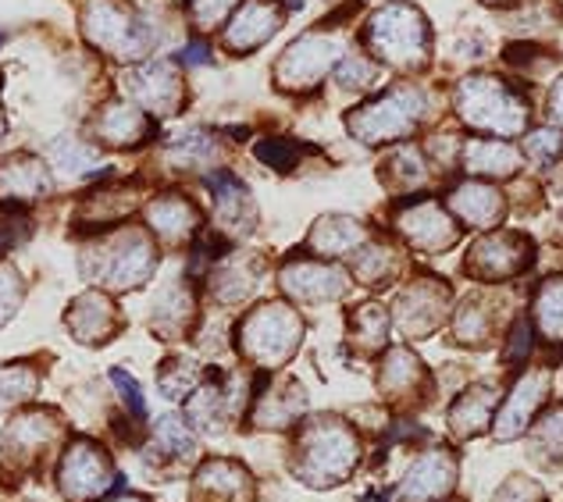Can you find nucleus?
Masks as SVG:
<instances>
[{
    "label": "nucleus",
    "mask_w": 563,
    "mask_h": 502,
    "mask_svg": "<svg viewBox=\"0 0 563 502\" xmlns=\"http://www.w3.org/2000/svg\"><path fill=\"white\" fill-rule=\"evenodd\" d=\"M560 150H563V132H556V129H539L528 136L531 157H556Z\"/></svg>",
    "instance_id": "40"
},
{
    "label": "nucleus",
    "mask_w": 563,
    "mask_h": 502,
    "mask_svg": "<svg viewBox=\"0 0 563 502\" xmlns=\"http://www.w3.org/2000/svg\"><path fill=\"white\" fill-rule=\"evenodd\" d=\"M553 114L563 122V82L556 86V93H553Z\"/></svg>",
    "instance_id": "47"
},
{
    "label": "nucleus",
    "mask_w": 563,
    "mask_h": 502,
    "mask_svg": "<svg viewBox=\"0 0 563 502\" xmlns=\"http://www.w3.org/2000/svg\"><path fill=\"white\" fill-rule=\"evenodd\" d=\"M456 481V464L450 453H424L418 464L407 470L404 484H399V495L407 502H432V499H442Z\"/></svg>",
    "instance_id": "8"
},
{
    "label": "nucleus",
    "mask_w": 563,
    "mask_h": 502,
    "mask_svg": "<svg viewBox=\"0 0 563 502\" xmlns=\"http://www.w3.org/2000/svg\"><path fill=\"white\" fill-rule=\"evenodd\" d=\"M25 235H29L25 221H0V254H4V249H11V246L25 243Z\"/></svg>",
    "instance_id": "43"
},
{
    "label": "nucleus",
    "mask_w": 563,
    "mask_h": 502,
    "mask_svg": "<svg viewBox=\"0 0 563 502\" xmlns=\"http://www.w3.org/2000/svg\"><path fill=\"white\" fill-rule=\"evenodd\" d=\"M197 492L218 502H243L250 495V475L232 460H207L197 475Z\"/></svg>",
    "instance_id": "18"
},
{
    "label": "nucleus",
    "mask_w": 563,
    "mask_h": 502,
    "mask_svg": "<svg viewBox=\"0 0 563 502\" xmlns=\"http://www.w3.org/2000/svg\"><path fill=\"white\" fill-rule=\"evenodd\" d=\"M114 502H146V499H136V495H122V499H114Z\"/></svg>",
    "instance_id": "48"
},
{
    "label": "nucleus",
    "mask_w": 563,
    "mask_h": 502,
    "mask_svg": "<svg viewBox=\"0 0 563 502\" xmlns=\"http://www.w3.org/2000/svg\"><path fill=\"white\" fill-rule=\"evenodd\" d=\"M467 168L471 171H478V175H514L517 165H521V157H517V150L510 143H471L467 146Z\"/></svg>",
    "instance_id": "23"
},
{
    "label": "nucleus",
    "mask_w": 563,
    "mask_h": 502,
    "mask_svg": "<svg viewBox=\"0 0 563 502\" xmlns=\"http://www.w3.org/2000/svg\"><path fill=\"white\" fill-rule=\"evenodd\" d=\"M367 502H389V499H382V495H372V499H367Z\"/></svg>",
    "instance_id": "49"
},
{
    "label": "nucleus",
    "mask_w": 563,
    "mask_h": 502,
    "mask_svg": "<svg viewBox=\"0 0 563 502\" xmlns=\"http://www.w3.org/2000/svg\"><path fill=\"white\" fill-rule=\"evenodd\" d=\"M296 154H300V150H296V146H292L289 140H268V143H261V146H257V157L264 160V165L278 168V171L292 168Z\"/></svg>",
    "instance_id": "36"
},
{
    "label": "nucleus",
    "mask_w": 563,
    "mask_h": 502,
    "mask_svg": "<svg viewBox=\"0 0 563 502\" xmlns=\"http://www.w3.org/2000/svg\"><path fill=\"white\" fill-rule=\"evenodd\" d=\"M275 29H278V11L272 4H264V0H254V4H246L240 11V19L232 22L229 47L250 51V47H257V43L268 40Z\"/></svg>",
    "instance_id": "20"
},
{
    "label": "nucleus",
    "mask_w": 563,
    "mask_h": 502,
    "mask_svg": "<svg viewBox=\"0 0 563 502\" xmlns=\"http://www.w3.org/2000/svg\"><path fill=\"white\" fill-rule=\"evenodd\" d=\"M525 260H528V249L517 235H493V239H485L478 249H471V271L478 268L488 278L521 271Z\"/></svg>",
    "instance_id": "17"
},
{
    "label": "nucleus",
    "mask_w": 563,
    "mask_h": 502,
    "mask_svg": "<svg viewBox=\"0 0 563 502\" xmlns=\"http://www.w3.org/2000/svg\"><path fill=\"white\" fill-rule=\"evenodd\" d=\"M339 79L343 86H367L375 79V68L364 62V57H346L343 65H339Z\"/></svg>",
    "instance_id": "42"
},
{
    "label": "nucleus",
    "mask_w": 563,
    "mask_h": 502,
    "mask_svg": "<svg viewBox=\"0 0 563 502\" xmlns=\"http://www.w3.org/2000/svg\"><path fill=\"white\" fill-rule=\"evenodd\" d=\"M186 62H192V65L207 62V47H189V51H186Z\"/></svg>",
    "instance_id": "46"
},
{
    "label": "nucleus",
    "mask_w": 563,
    "mask_h": 502,
    "mask_svg": "<svg viewBox=\"0 0 563 502\" xmlns=\"http://www.w3.org/2000/svg\"><path fill=\"white\" fill-rule=\"evenodd\" d=\"M456 103H461V114L467 125L488 129V132H496V136H510V132L525 125V103L496 79H485V76L467 79L461 86Z\"/></svg>",
    "instance_id": "4"
},
{
    "label": "nucleus",
    "mask_w": 563,
    "mask_h": 502,
    "mask_svg": "<svg viewBox=\"0 0 563 502\" xmlns=\"http://www.w3.org/2000/svg\"><path fill=\"white\" fill-rule=\"evenodd\" d=\"M385 271H389V249H382V246L367 249V254L357 260V275L364 278L367 286H375Z\"/></svg>",
    "instance_id": "39"
},
{
    "label": "nucleus",
    "mask_w": 563,
    "mask_h": 502,
    "mask_svg": "<svg viewBox=\"0 0 563 502\" xmlns=\"http://www.w3.org/2000/svg\"><path fill=\"white\" fill-rule=\"evenodd\" d=\"M493 403H496V389H493V386L471 389V392L464 395V400L453 406V413H450L453 427H456L461 435L482 432L485 421H488V413H493Z\"/></svg>",
    "instance_id": "24"
},
{
    "label": "nucleus",
    "mask_w": 563,
    "mask_h": 502,
    "mask_svg": "<svg viewBox=\"0 0 563 502\" xmlns=\"http://www.w3.org/2000/svg\"><path fill=\"white\" fill-rule=\"evenodd\" d=\"M157 442L165 446L172 456H183V460H189V456H197V438H192V432L186 427L183 417H161L157 427H154Z\"/></svg>",
    "instance_id": "29"
},
{
    "label": "nucleus",
    "mask_w": 563,
    "mask_h": 502,
    "mask_svg": "<svg viewBox=\"0 0 563 502\" xmlns=\"http://www.w3.org/2000/svg\"><path fill=\"white\" fill-rule=\"evenodd\" d=\"M154 264H157V257H154L151 239H146V235H140V232H125L122 239H114L108 249H103V264L97 268V275L111 289H122L125 292V289L143 286L146 278H151Z\"/></svg>",
    "instance_id": "7"
},
{
    "label": "nucleus",
    "mask_w": 563,
    "mask_h": 502,
    "mask_svg": "<svg viewBox=\"0 0 563 502\" xmlns=\"http://www.w3.org/2000/svg\"><path fill=\"white\" fill-rule=\"evenodd\" d=\"M372 47L393 65H413L424 54V19L407 4H389L372 19Z\"/></svg>",
    "instance_id": "6"
},
{
    "label": "nucleus",
    "mask_w": 563,
    "mask_h": 502,
    "mask_svg": "<svg viewBox=\"0 0 563 502\" xmlns=\"http://www.w3.org/2000/svg\"><path fill=\"white\" fill-rule=\"evenodd\" d=\"M111 381H114V389H118V395H122V403L129 406L132 417H143V413H146V403H143L140 381L132 378L129 371H122V367H114V371H111Z\"/></svg>",
    "instance_id": "34"
},
{
    "label": "nucleus",
    "mask_w": 563,
    "mask_h": 502,
    "mask_svg": "<svg viewBox=\"0 0 563 502\" xmlns=\"http://www.w3.org/2000/svg\"><path fill=\"white\" fill-rule=\"evenodd\" d=\"M51 193V175L33 157H11L0 165V200H36Z\"/></svg>",
    "instance_id": "14"
},
{
    "label": "nucleus",
    "mask_w": 563,
    "mask_h": 502,
    "mask_svg": "<svg viewBox=\"0 0 563 502\" xmlns=\"http://www.w3.org/2000/svg\"><path fill=\"white\" fill-rule=\"evenodd\" d=\"M453 211L461 214L467 225H478V228H488L496 225L499 214H503V200L499 193H493V189L485 186H461L453 193Z\"/></svg>",
    "instance_id": "22"
},
{
    "label": "nucleus",
    "mask_w": 563,
    "mask_h": 502,
    "mask_svg": "<svg viewBox=\"0 0 563 502\" xmlns=\"http://www.w3.org/2000/svg\"><path fill=\"white\" fill-rule=\"evenodd\" d=\"M86 33H93V40H100L103 47L122 54V57H132L143 43L151 47V40H146V29H136L122 8L114 4H97L93 14H86Z\"/></svg>",
    "instance_id": "11"
},
{
    "label": "nucleus",
    "mask_w": 563,
    "mask_h": 502,
    "mask_svg": "<svg viewBox=\"0 0 563 502\" xmlns=\"http://www.w3.org/2000/svg\"><path fill=\"white\" fill-rule=\"evenodd\" d=\"M22 300V286H19V275H14L11 268H0V324H4L14 306H19Z\"/></svg>",
    "instance_id": "38"
},
{
    "label": "nucleus",
    "mask_w": 563,
    "mask_h": 502,
    "mask_svg": "<svg viewBox=\"0 0 563 502\" xmlns=\"http://www.w3.org/2000/svg\"><path fill=\"white\" fill-rule=\"evenodd\" d=\"M235 4V0H192V19H197L203 29L218 25L221 19H225V11Z\"/></svg>",
    "instance_id": "41"
},
{
    "label": "nucleus",
    "mask_w": 563,
    "mask_h": 502,
    "mask_svg": "<svg viewBox=\"0 0 563 502\" xmlns=\"http://www.w3.org/2000/svg\"><path fill=\"white\" fill-rule=\"evenodd\" d=\"M57 435H62V424H57L54 413L51 410H33V413L14 417L0 442H4L14 456H36L43 446H51Z\"/></svg>",
    "instance_id": "13"
},
{
    "label": "nucleus",
    "mask_w": 563,
    "mask_h": 502,
    "mask_svg": "<svg viewBox=\"0 0 563 502\" xmlns=\"http://www.w3.org/2000/svg\"><path fill=\"white\" fill-rule=\"evenodd\" d=\"M118 484H122V475H114L111 456L97 442H71L62 456V467H57V489L65 492L68 502H93Z\"/></svg>",
    "instance_id": "3"
},
{
    "label": "nucleus",
    "mask_w": 563,
    "mask_h": 502,
    "mask_svg": "<svg viewBox=\"0 0 563 502\" xmlns=\"http://www.w3.org/2000/svg\"><path fill=\"white\" fill-rule=\"evenodd\" d=\"M157 381H161V392H165L168 400H189V395L200 389L203 375L192 360H168Z\"/></svg>",
    "instance_id": "26"
},
{
    "label": "nucleus",
    "mask_w": 563,
    "mask_h": 502,
    "mask_svg": "<svg viewBox=\"0 0 563 502\" xmlns=\"http://www.w3.org/2000/svg\"><path fill=\"white\" fill-rule=\"evenodd\" d=\"M54 160H57V168H65L68 175H76V171H82L93 160V150H90V146H76L71 140H65V143L54 146Z\"/></svg>",
    "instance_id": "35"
},
{
    "label": "nucleus",
    "mask_w": 563,
    "mask_h": 502,
    "mask_svg": "<svg viewBox=\"0 0 563 502\" xmlns=\"http://www.w3.org/2000/svg\"><path fill=\"white\" fill-rule=\"evenodd\" d=\"M421 378V364L410 357L407 349H396L389 360H385V375H382V389L385 392H404L413 381Z\"/></svg>",
    "instance_id": "30"
},
{
    "label": "nucleus",
    "mask_w": 563,
    "mask_h": 502,
    "mask_svg": "<svg viewBox=\"0 0 563 502\" xmlns=\"http://www.w3.org/2000/svg\"><path fill=\"white\" fill-rule=\"evenodd\" d=\"M542 392H545V375H525L521 381H517L514 395L507 400V406H503L499 413V424H496V435L499 438H517L528 427L531 413H536V406L542 403Z\"/></svg>",
    "instance_id": "16"
},
{
    "label": "nucleus",
    "mask_w": 563,
    "mask_h": 502,
    "mask_svg": "<svg viewBox=\"0 0 563 502\" xmlns=\"http://www.w3.org/2000/svg\"><path fill=\"white\" fill-rule=\"evenodd\" d=\"M68 328L79 335V343H103V338H108L111 328H114V306H111V300L100 297V292L82 297L76 306H71Z\"/></svg>",
    "instance_id": "19"
},
{
    "label": "nucleus",
    "mask_w": 563,
    "mask_h": 502,
    "mask_svg": "<svg viewBox=\"0 0 563 502\" xmlns=\"http://www.w3.org/2000/svg\"><path fill=\"white\" fill-rule=\"evenodd\" d=\"M132 90H136V97L143 100V108H154V111H165L175 103V97H179V82L172 79L168 68H146L136 76V82H132Z\"/></svg>",
    "instance_id": "25"
},
{
    "label": "nucleus",
    "mask_w": 563,
    "mask_h": 502,
    "mask_svg": "<svg viewBox=\"0 0 563 502\" xmlns=\"http://www.w3.org/2000/svg\"><path fill=\"white\" fill-rule=\"evenodd\" d=\"M424 114V97L418 90H396L389 97L375 100L372 108L350 118V129L357 132L364 143H385L399 140L421 122Z\"/></svg>",
    "instance_id": "5"
},
{
    "label": "nucleus",
    "mask_w": 563,
    "mask_h": 502,
    "mask_svg": "<svg viewBox=\"0 0 563 502\" xmlns=\"http://www.w3.org/2000/svg\"><path fill=\"white\" fill-rule=\"evenodd\" d=\"M525 346H528V324L521 321V324H517V328H514V346H510L507 353H510V357H521Z\"/></svg>",
    "instance_id": "45"
},
{
    "label": "nucleus",
    "mask_w": 563,
    "mask_h": 502,
    "mask_svg": "<svg viewBox=\"0 0 563 502\" xmlns=\"http://www.w3.org/2000/svg\"><path fill=\"white\" fill-rule=\"evenodd\" d=\"M499 502H539V492L528 489L521 481H514L507 492H499Z\"/></svg>",
    "instance_id": "44"
},
{
    "label": "nucleus",
    "mask_w": 563,
    "mask_h": 502,
    "mask_svg": "<svg viewBox=\"0 0 563 502\" xmlns=\"http://www.w3.org/2000/svg\"><path fill=\"white\" fill-rule=\"evenodd\" d=\"M536 321L545 332V338H563V282H550L539 292Z\"/></svg>",
    "instance_id": "28"
},
{
    "label": "nucleus",
    "mask_w": 563,
    "mask_h": 502,
    "mask_svg": "<svg viewBox=\"0 0 563 502\" xmlns=\"http://www.w3.org/2000/svg\"><path fill=\"white\" fill-rule=\"evenodd\" d=\"M536 442H539V449L545 456H553V460H563V406L553 410L550 417L539 424Z\"/></svg>",
    "instance_id": "33"
},
{
    "label": "nucleus",
    "mask_w": 563,
    "mask_h": 502,
    "mask_svg": "<svg viewBox=\"0 0 563 502\" xmlns=\"http://www.w3.org/2000/svg\"><path fill=\"white\" fill-rule=\"evenodd\" d=\"M143 129H146L143 114L132 111V108H108L103 111V122H100L103 136H108L111 143H122V146L136 143L143 136Z\"/></svg>",
    "instance_id": "27"
},
{
    "label": "nucleus",
    "mask_w": 563,
    "mask_h": 502,
    "mask_svg": "<svg viewBox=\"0 0 563 502\" xmlns=\"http://www.w3.org/2000/svg\"><path fill=\"white\" fill-rule=\"evenodd\" d=\"M361 460L357 435L350 432L343 421L321 417L300 435V456H296V475L307 484H339L350 478V470Z\"/></svg>",
    "instance_id": "1"
},
{
    "label": "nucleus",
    "mask_w": 563,
    "mask_h": 502,
    "mask_svg": "<svg viewBox=\"0 0 563 502\" xmlns=\"http://www.w3.org/2000/svg\"><path fill=\"white\" fill-rule=\"evenodd\" d=\"M399 228H404V235L413 246L428 249V254H439V249L453 246V239H456V225L446 217V211L428 200L407 207V211L399 214Z\"/></svg>",
    "instance_id": "10"
},
{
    "label": "nucleus",
    "mask_w": 563,
    "mask_h": 502,
    "mask_svg": "<svg viewBox=\"0 0 563 502\" xmlns=\"http://www.w3.org/2000/svg\"><path fill=\"white\" fill-rule=\"evenodd\" d=\"M36 392V375L33 367L25 364H11L0 371V403H22Z\"/></svg>",
    "instance_id": "31"
},
{
    "label": "nucleus",
    "mask_w": 563,
    "mask_h": 502,
    "mask_svg": "<svg viewBox=\"0 0 563 502\" xmlns=\"http://www.w3.org/2000/svg\"><path fill=\"white\" fill-rule=\"evenodd\" d=\"M357 328H361V335H364V343L378 346L382 338H385V328H389V317H385L378 306H361V314H357Z\"/></svg>",
    "instance_id": "37"
},
{
    "label": "nucleus",
    "mask_w": 563,
    "mask_h": 502,
    "mask_svg": "<svg viewBox=\"0 0 563 502\" xmlns=\"http://www.w3.org/2000/svg\"><path fill=\"white\" fill-rule=\"evenodd\" d=\"M361 243H364V228L353 217H321L314 235H310V246L324 257L350 254V249H357Z\"/></svg>",
    "instance_id": "21"
},
{
    "label": "nucleus",
    "mask_w": 563,
    "mask_h": 502,
    "mask_svg": "<svg viewBox=\"0 0 563 502\" xmlns=\"http://www.w3.org/2000/svg\"><path fill=\"white\" fill-rule=\"evenodd\" d=\"M282 286L296 300H335L346 292V275L314 260H296L282 271Z\"/></svg>",
    "instance_id": "12"
},
{
    "label": "nucleus",
    "mask_w": 563,
    "mask_h": 502,
    "mask_svg": "<svg viewBox=\"0 0 563 502\" xmlns=\"http://www.w3.org/2000/svg\"><path fill=\"white\" fill-rule=\"evenodd\" d=\"M146 221H151V228L165 243H186L189 235L197 232V211H192V203L183 200L179 193L154 200L146 207Z\"/></svg>",
    "instance_id": "15"
},
{
    "label": "nucleus",
    "mask_w": 563,
    "mask_h": 502,
    "mask_svg": "<svg viewBox=\"0 0 563 502\" xmlns=\"http://www.w3.org/2000/svg\"><path fill=\"white\" fill-rule=\"evenodd\" d=\"M335 54H339L335 43L321 36H307L300 43H292V51H286L278 65L282 86H314V79H321L335 62Z\"/></svg>",
    "instance_id": "9"
},
{
    "label": "nucleus",
    "mask_w": 563,
    "mask_h": 502,
    "mask_svg": "<svg viewBox=\"0 0 563 502\" xmlns=\"http://www.w3.org/2000/svg\"><path fill=\"white\" fill-rule=\"evenodd\" d=\"M300 335H303L300 317H296L289 306L268 303V306L254 310V314L243 321L240 346L254 364L278 367L296 353V346H300Z\"/></svg>",
    "instance_id": "2"
},
{
    "label": "nucleus",
    "mask_w": 563,
    "mask_h": 502,
    "mask_svg": "<svg viewBox=\"0 0 563 502\" xmlns=\"http://www.w3.org/2000/svg\"><path fill=\"white\" fill-rule=\"evenodd\" d=\"M214 154V143L207 140V136H183L179 143L172 146V160L175 165H183V168H200L207 165Z\"/></svg>",
    "instance_id": "32"
},
{
    "label": "nucleus",
    "mask_w": 563,
    "mask_h": 502,
    "mask_svg": "<svg viewBox=\"0 0 563 502\" xmlns=\"http://www.w3.org/2000/svg\"><path fill=\"white\" fill-rule=\"evenodd\" d=\"M0 132H4V118H0Z\"/></svg>",
    "instance_id": "50"
}]
</instances>
